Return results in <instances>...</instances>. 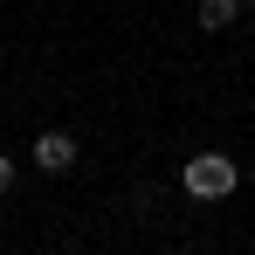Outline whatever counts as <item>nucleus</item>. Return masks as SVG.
I'll return each instance as SVG.
<instances>
[{
    "instance_id": "1",
    "label": "nucleus",
    "mask_w": 255,
    "mask_h": 255,
    "mask_svg": "<svg viewBox=\"0 0 255 255\" xmlns=\"http://www.w3.org/2000/svg\"><path fill=\"white\" fill-rule=\"evenodd\" d=\"M179 186H186V200H228L235 186H242V172L228 152H193L186 166H179Z\"/></svg>"
},
{
    "instance_id": "2",
    "label": "nucleus",
    "mask_w": 255,
    "mask_h": 255,
    "mask_svg": "<svg viewBox=\"0 0 255 255\" xmlns=\"http://www.w3.org/2000/svg\"><path fill=\"white\" fill-rule=\"evenodd\" d=\"M35 166L42 172H69L76 166V131H35Z\"/></svg>"
},
{
    "instance_id": "4",
    "label": "nucleus",
    "mask_w": 255,
    "mask_h": 255,
    "mask_svg": "<svg viewBox=\"0 0 255 255\" xmlns=\"http://www.w3.org/2000/svg\"><path fill=\"white\" fill-rule=\"evenodd\" d=\"M7 186H14V159L0 152V193H7Z\"/></svg>"
},
{
    "instance_id": "3",
    "label": "nucleus",
    "mask_w": 255,
    "mask_h": 255,
    "mask_svg": "<svg viewBox=\"0 0 255 255\" xmlns=\"http://www.w3.org/2000/svg\"><path fill=\"white\" fill-rule=\"evenodd\" d=\"M235 21H242V0H200V28H207V35L235 28Z\"/></svg>"
}]
</instances>
